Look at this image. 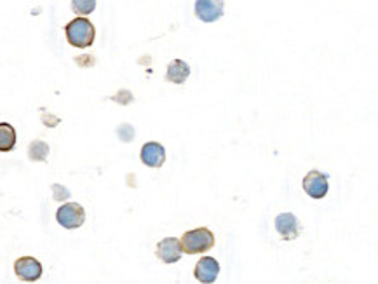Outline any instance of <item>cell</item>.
<instances>
[{"instance_id": "6da1fadb", "label": "cell", "mask_w": 378, "mask_h": 284, "mask_svg": "<svg viewBox=\"0 0 378 284\" xmlns=\"http://www.w3.org/2000/svg\"><path fill=\"white\" fill-rule=\"evenodd\" d=\"M64 34H67V40L72 44L73 47L79 49H86V47L93 46L96 37V30L93 23L86 18H75L72 19L67 27H64Z\"/></svg>"}, {"instance_id": "7a4b0ae2", "label": "cell", "mask_w": 378, "mask_h": 284, "mask_svg": "<svg viewBox=\"0 0 378 284\" xmlns=\"http://www.w3.org/2000/svg\"><path fill=\"white\" fill-rule=\"evenodd\" d=\"M180 244H182V251L187 255L206 253L215 246V235L206 227L196 228V230L185 232L180 239Z\"/></svg>"}, {"instance_id": "3957f363", "label": "cell", "mask_w": 378, "mask_h": 284, "mask_svg": "<svg viewBox=\"0 0 378 284\" xmlns=\"http://www.w3.org/2000/svg\"><path fill=\"white\" fill-rule=\"evenodd\" d=\"M56 220L67 230H75V228L82 227L84 222H86V211L77 202H67V204L58 208Z\"/></svg>"}, {"instance_id": "277c9868", "label": "cell", "mask_w": 378, "mask_h": 284, "mask_svg": "<svg viewBox=\"0 0 378 284\" xmlns=\"http://www.w3.org/2000/svg\"><path fill=\"white\" fill-rule=\"evenodd\" d=\"M328 176L318 169H312L303 178V190L312 199H322L328 193Z\"/></svg>"}, {"instance_id": "5b68a950", "label": "cell", "mask_w": 378, "mask_h": 284, "mask_svg": "<svg viewBox=\"0 0 378 284\" xmlns=\"http://www.w3.org/2000/svg\"><path fill=\"white\" fill-rule=\"evenodd\" d=\"M14 272L25 283H35L42 277V263L34 257H21L16 260Z\"/></svg>"}, {"instance_id": "8992f818", "label": "cell", "mask_w": 378, "mask_h": 284, "mask_svg": "<svg viewBox=\"0 0 378 284\" xmlns=\"http://www.w3.org/2000/svg\"><path fill=\"white\" fill-rule=\"evenodd\" d=\"M157 258L164 263H176V261L182 260V244H180V239L176 237H166L163 241H159L157 244V251H155Z\"/></svg>"}, {"instance_id": "52a82bcc", "label": "cell", "mask_w": 378, "mask_h": 284, "mask_svg": "<svg viewBox=\"0 0 378 284\" xmlns=\"http://www.w3.org/2000/svg\"><path fill=\"white\" fill-rule=\"evenodd\" d=\"M196 16L204 23H213L224 16V2L222 0H197Z\"/></svg>"}, {"instance_id": "ba28073f", "label": "cell", "mask_w": 378, "mask_h": 284, "mask_svg": "<svg viewBox=\"0 0 378 284\" xmlns=\"http://www.w3.org/2000/svg\"><path fill=\"white\" fill-rule=\"evenodd\" d=\"M220 274V263L213 257H202L197 261L196 269H193V276L199 283L202 284H213Z\"/></svg>"}, {"instance_id": "9c48e42d", "label": "cell", "mask_w": 378, "mask_h": 284, "mask_svg": "<svg viewBox=\"0 0 378 284\" xmlns=\"http://www.w3.org/2000/svg\"><path fill=\"white\" fill-rule=\"evenodd\" d=\"M140 159L148 167H161L166 161V148L157 141H148L141 147Z\"/></svg>"}, {"instance_id": "30bf717a", "label": "cell", "mask_w": 378, "mask_h": 284, "mask_svg": "<svg viewBox=\"0 0 378 284\" xmlns=\"http://www.w3.org/2000/svg\"><path fill=\"white\" fill-rule=\"evenodd\" d=\"M276 230L284 241H293L300 234L298 218L293 213H281L276 218Z\"/></svg>"}, {"instance_id": "8fae6325", "label": "cell", "mask_w": 378, "mask_h": 284, "mask_svg": "<svg viewBox=\"0 0 378 284\" xmlns=\"http://www.w3.org/2000/svg\"><path fill=\"white\" fill-rule=\"evenodd\" d=\"M190 75V67L183 60H173L167 64L166 80L173 84H183Z\"/></svg>"}, {"instance_id": "7c38bea8", "label": "cell", "mask_w": 378, "mask_h": 284, "mask_svg": "<svg viewBox=\"0 0 378 284\" xmlns=\"http://www.w3.org/2000/svg\"><path fill=\"white\" fill-rule=\"evenodd\" d=\"M16 147V129L9 122H0V152H11Z\"/></svg>"}, {"instance_id": "4fadbf2b", "label": "cell", "mask_w": 378, "mask_h": 284, "mask_svg": "<svg viewBox=\"0 0 378 284\" xmlns=\"http://www.w3.org/2000/svg\"><path fill=\"white\" fill-rule=\"evenodd\" d=\"M28 157L34 163H44L49 157V145L42 140H35L28 145Z\"/></svg>"}, {"instance_id": "5bb4252c", "label": "cell", "mask_w": 378, "mask_h": 284, "mask_svg": "<svg viewBox=\"0 0 378 284\" xmlns=\"http://www.w3.org/2000/svg\"><path fill=\"white\" fill-rule=\"evenodd\" d=\"M96 8V2L95 0H75V2H72V9L77 12V14H89V12L95 11Z\"/></svg>"}, {"instance_id": "9a60e30c", "label": "cell", "mask_w": 378, "mask_h": 284, "mask_svg": "<svg viewBox=\"0 0 378 284\" xmlns=\"http://www.w3.org/2000/svg\"><path fill=\"white\" fill-rule=\"evenodd\" d=\"M53 198H54V201H58V202L67 201V199L70 198V190L67 189V187L60 185V183H54V185H53Z\"/></svg>"}, {"instance_id": "2e32d148", "label": "cell", "mask_w": 378, "mask_h": 284, "mask_svg": "<svg viewBox=\"0 0 378 284\" xmlns=\"http://www.w3.org/2000/svg\"><path fill=\"white\" fill-rule=\"evenodd\" d=\"M117 134L122 141L134 140V129H132V126L129 124H122L121 128L117 129Z\"/></svg>"}, {"instance_id": "e0dca14e", "label": "cell", "mask_w": 378, "mask_h": 284, "mask_svg": "<svg viewBox=\"0 0 378 284\" xmlns=\"http://www.w3.org/2000/svg\"><path fill=\"white\" fill-rule=\"evenodd\" d=\"M112 99H114V102H119L121 105H128V103L132 102V96H131V93L126 91V89H122V91H119V95H115Z\"/></svg>"}, {"instance_id": "ac0fdd59", "label": "cell", "mask_w": 378, "mask_h": 284, "mask_svg": "<svg viewBox=\"0 0 378 284\" xmlns=\"http://www.w3.org/2000/svg\"><path fill=\"white\" fill-rule=\"evenodd\" d=\"M42 122H44L46 126H49V128H54V126L60 124V119L53 117V115H44V117H42Z\"/></svg>"}]
</instances>
